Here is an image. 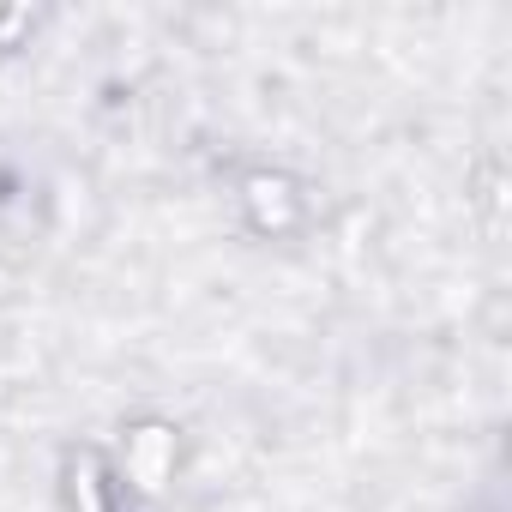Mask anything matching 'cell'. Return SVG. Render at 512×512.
<instances>
[{
	"label": "cell",
	"instance_id": "6da1fadb",
	"mask_svg": "<svg viewBox=\"0 0 512 512\" xmlns=\"http://www.w3.org/2000/svg\"><path fill=\"white\" fill-rule=\"evenodd\" d=\"M115 482L127 500H163L181 470V428L169 416H133L121 422V452H115Z\"/></svg>",
	"mask_w": 512,
	"mask_h": 512
},
{
	"label": "cell",
	"instance_id": "7a4b0ae2",
	"mask_svg": "<svg viewBox=\"0 0 512 512\" xmlns=\"http://www.w3.org/2000/svg\"><path fill=\"white\" fill-rule=\"evenodd\" d=\"M235 205H241V223L260 235V241H290L308 229L314 205H308V187L290 175V169H247L235 181Z\"/></svg>",
	"mask_w": 512,
	"mask_h": 512
},
{
	"label": "cell",
	"instance_id": "3957f363",
	"mask_svg": "<svg viewBox=\"0 0 512 512\" xmlns=\"http://www.w3.org/2000/svg\"><path fill=\"white\" fill-rule=\"evenodd\" d=\"M61 494H67V512H127V494H121L109 458L91 452V446L67 452V464H61Z\"/></svg>",
	"mask_w": 512,
	"mask_h": 512
}]
</instances>
